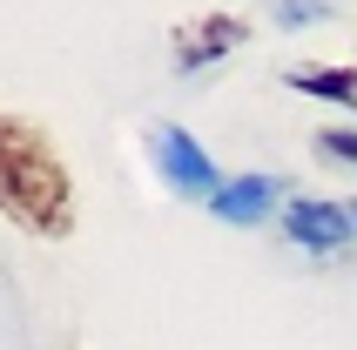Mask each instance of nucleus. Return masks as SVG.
<instances>
[{"label": "nucleus", "mask_w": 357, "mask_h": 350, "mask_svg": "<svg viewBox=\"0 0 357 350\" xmlns=\"http://www.w3.org/2000/svg\"><path fill=\"white\" fill-rule=\"evenodd\" d=\"M290 88L317 101H337V108H357V68H290Z\"/></svg>", "instance_id": "6"}, {"label": "nucleus", "mask_w": 357, "mask_h": 350, "mask_svg": "<svg viewBox=\"0 0 357 350\" xmlns=\"http://www.w3.org/2000/svg\"><path fill=\"white\" fill-rule=\"evenodd\" d=\"M250 40V20L243 14H196L176 27V75H196V68H209V61H222L229 47H243Z\"/></svg>", "instance_id": "4"}, {"label": "nucleus", "mask_w": 357, "mask_h": 350, "mask_svg": "<svg viewBox=\"0 0 357 350\" xmlns=\"http://www.w3.org/2000/svg\"><path fill=\"white\" fill-rule=\"evenodd\" d=\"M149 155H155V169L169 175L176 195H189V202H216V195H222V169L202 155V142L189 135V128L155 121V128H149Z\"/></svg>", "instance_id": "2"}, {"label": "nucleus", "mask_w": 357, "mask_h": 350, "mask_svg": "<svg viewBox=\"0 0 357 350\" xmlns=\"http://www.w3.org/2000/svg\"><path fill=\"white\" fill-rule=\"evenodd\" d=\"M283 236H290L297 250H310V256H344L357 243L344 202H317V195H290V202H283Z\"/></svg>", "instance_id": "3"}, {"label": "nucleus", "mask_w": 357, "mask_h": 350, "mask_svg": "<svg viewBox=\"0 0 357 350\" xmlns=\"http://www.w3.org/2000/svg\"><path fill=\"white\" fill-rule=\"evenodd\" d=\"M0 215L27 236H68L75 229V182L54 155L47 128L27 115H0Z\"/></svg>", "instance_id": "1"}, {"label": "nucleus", "mask_w": 357, "mask_h": 350, "mask_svg": "<svg viewBox=\"0 0 357 350\" xmlns=\"http://www.w3.org/2000/svg\"><path fill=\"white\" fill-rule=\"evenodd\" d=\"M344 215H351V229H357V195H351V202H344Z\"/></svg>", "instance_id": "9"}, {"label": "nucleus", "mask_w": 357, "mask_h": 350, "mask_svg": "<svg viewBox=\"0 0 357 350\" xmlns=\"http://www.w3.org/2000/svg\"><path fill=\"white\" fill-rule=\"evenodd\" d=\"M216 222H236V229H257L270 215H283V175H229L222 195L209 202Z\"/></svg>", "instance_id": "5"}, {"label": "nucleus", "mask_w": 357, "mask_h": 350, "mask_svg": "<svg viewBox=\"0 0 357 350\" xmlns=\"http://www.w3.org/2000/svg\"><path fill=\"white\" fill-rule=\"evenodd\" d=\"M317 149L344 169H357V128H317Z\"/></svg>", "instance_id": "7"}, {"label": "nucleus", "mask_w": 357, "mask_h": 350, "mask_svg": "<svg viewBox=\"0 0 357 350\" xmlns=\"http://www.w3.org/2000/svg\"><path fill=\"white\" fill-rule=\"evenodd\" d=\"M331 7H277V20L283 27H310V20H324Z\"/></svg>", "instance_id": "8"}]
</instances>
